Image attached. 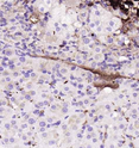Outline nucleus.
<instances>
[{"label": "nucleus", "mask_w": 139, "mask_h": 148, "mask_svg": "<svg viewBox=\"0 0 139 148\" xmlns=\"http://www.w3.org/2000/svg\"><path fill=\"white\" fill-rule=\"evenodd\" d=\"M137 14H138V17H139V11H138V12H137Z\"/></svg>", "instance_id": "7ed1b4c3"}, {"label": "nucleus", "mask_w": 139, "mask_h": 148, "mask_svg": "<svg viewBox=\"0 0 139 148\" xmlns=\"http://www.w3.org/2000/svg\"><path fill=\"white\" fill-rule=\"evenodd\" d=\"M108 1H109V4L112 5L113 7H117L120 4V0H108Z\"/></svg>", "instance_id": "f03ea898"}, {"label": "nucleus", "mask_w": 139, "mask_h": 148, "mask_svg": "<svg viewBox=\"0 0 139 148\" xmlns=\"http://www.w3.org/2000/svg\"><path fill=\"white\" fill-rule=\"evenodd\" d=\"M131 7H132V4L130 3V1H124V3L121 4V10L125 11V12H127Z\"/></svg>", "instance_id": "f257e3e1"}]
</instances>
